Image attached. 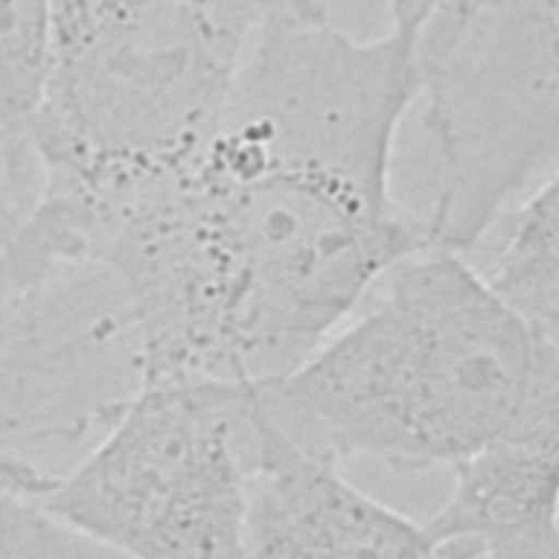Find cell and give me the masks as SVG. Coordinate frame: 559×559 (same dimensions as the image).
Returning <instances> with one entry per match:
<instances>
[{
	"label": "cell",
	"mask_w": 559,
	"mask_h": 559,
	"mask_svg": "<svg viewBox=\"0 0 559 559\" xmlns=\"http://www.w3.org/2000/svg\"><path fill=\"white\" fill-rule=\"evenodd\" d=\"M437 0H389V28L411 37Z\"/></svg>",
	"instance_id": "7c38bea8"
},
{
	"label": "cell",
	"mask_w": 559,
	"mask_h": 559,
	"mask_svg": "<svg viewBox=\"0 0 559 559\" xmlns=\"http://www.w3.org/2000/svg\"><path fill=\"white\" fill-rule=\"evenodd\" d=\"M413 44L317 4L273 24L216 120L85 236L133 325L140 378L247 386L299 367L430 245L393 192Z\"/></svg>",
	"instance_id": "6da1fadb"
},
{
	"label": "cell",
	"mask_w": 559,
	"mask_h": 559,
	"mask_svg": "<svg viewBox=\"0 0 559 559\" xmlns=\"http://www.w3.org/2000/svg\"><path fill=\"white\" fill-rule=\"evenodd\" d=\"M321 0H50L33 190L114 205L207 133L262 35Z\"/></svg>",
	"instance_id": "3957f363"
},
{
	"label": "cell",
	"mask_w": 559,
	"mask_h": 559,
	"mask_svg": "<svg viewBox=\"0 0 559 559\" xmlns=\"http://www.w3.org/2000/svg\"><path fill=\"white\" fill-rule=\"evenodd\" d=\"M426 531L465 559H559V354H546L504 432L450 467Z\"/></svg>",
	"instance_id": "ba28073f"
},
{
	"label": "cell",
	"mask_w": 559,
	"mask_h": 559,
	"mask_svg": "<svg viewBox=\"0 0 559 559\" xmlns=\"http://www.w3.org/2000/svg\"><path fill=\"white\" fill-rule=\"evenodd\" d=\"M539 343L476 264L428 245L386 271L299 367L255 386L266 415L310 454L395 472L454 467L518 417Z\"/></svg>",
	"instance_id": "7a4b0ae2"
},
{
	"label": "cell",
	"mask_w": 559,
	"mask_h": 559,
	"mask_svg": "<svg viewBox=\"0 0 559 559\" xmlns=\"http://www.w3.org/2000/svg\"><path fill=\"white\" fill-rule=\"evenodd\" d=\"M2 205H9V201H7V194H4V186H2V175H0V207Z\"/></svg>",
	"instance_id": "5bb4252c"
},
{
	"label": "cell",
	"mask_w": 559,
	"mask_h": 559,
	"mask_svg": "<svg viewBox=\"0 0 559 559\" xmlns=\"http://www.w3.org/2000/svg\"><path fill=\"white\" fill-rule=\"evenodd\" d=\"M242 559H465L297 445L255 395Z\"/></svg>",
	"instance_id": "52a82bcc"
},
{
	"label": "cell",
	"mask_w": 559,
	"mask_h": 559,
	"mask_svg": "<svg viewBox=\"0 0 559 559\" xmlns=\"http://www.w3.org/2000/svg\"><path fill=\"white\" fill-rule=\"evenodd\" d=\"M255 386L138 382L98 439L24 498L118 559H242Z\"/></svg>",
	"instance_id": "277c9868"
},
{
	"label": "cell",
	"mask_w": 559,
	"mask_h": 559,
	"mask_svg": "<svg viewBox=\"0 0 559 559\" xmlns=\"http://www.w3.org/2000/svg\"><path fill=\"white\" fill-rule=\"evenodd\" d=\"M559 0H437L413 33L424 124L437 153L428 240L472 253L557 175Z\"/></svg>",
	"instance_id": "5b68a950"
},
{
	"label": "cell",
	"mask_w": 559,
	"mask_h": 559,
	"mask_svg": "<svg viewBox=\"0 0 559 559\" xmlns=\"http://www.w3.org/2000/svg\"><path fill=\"white\" fill-rule=\"evenodd\" d=\"M0 559H114L0 483Z\"/></svg>",
	"instance_id": "8fae6325"
},
{
	"label": "cell",
	"mask_w": 559,
	"mask_h": 559,
	"mask_svg": "<svg viewBox=\"0 0 559 559\" xmlns=\"http://www.w3.org/2000/svg\"><path fill=\"white\" fill-rule=\"evenodd\" d=\"M17 216H20V212L15 207H9V205L0 207V240H4L9 236V231L17 223Z\"/></svg>",
	"instance_id": "4fadbf2b"
},
{
	"label": "cell",
	"mask_w": 559,
	"mask_h": 559,
	"mask_svg": "<svg viewBox=\"0 0 559 559\" xmlns=\"http://www.w3.org/2000/svg\"><path fill=\"white\" fill-rule=\"evenodd\" d=\"M50 0H0V173L9 194L28 181L26 135L44 87Z\"/></svg>",
	"instance_id": "30bf717a"
},
{
	"label": "cell",
	"mask_w": 559,
	"mask_h": 559,
	"mask_svg": "<svg viewBox=\"0 0 559 559\" xmlns=\"http://www.w3.org/2000/svg\"><path fill=\"white\" fill-rule=\"evenodd\" d=\"M500 221L504 234L478 273L498 301L539 343L559 345V186L557 175L526 192Z\"/></svg>",
	"instance_id": "9c48e42d"
},
{
	"label": "cell",
	"mask_w": 559,
	"mask_h": 559,
	"mask_svg": "<svg viewBox=\"0 0 559 559\" xmlns=\"http://www.w3.org/2000/svg\"><path fill=\"white\" fill-rule=\"evenodd\" d=\"M131 319L111 275L15 223L0 240V476L55 474L138 386Z\"/></svg>",
	"instance_id": "8992f818"
}]
</instances>
